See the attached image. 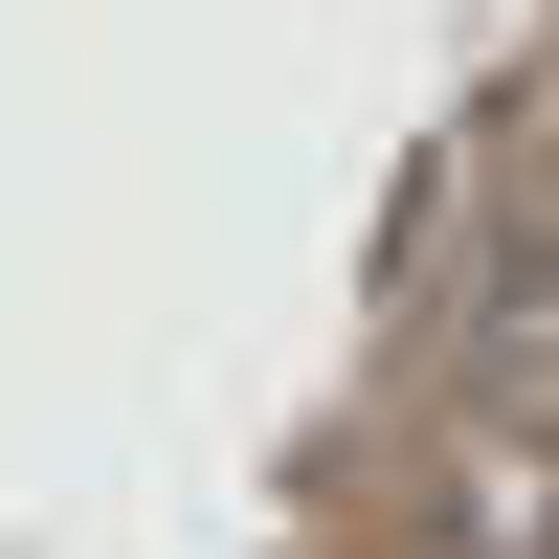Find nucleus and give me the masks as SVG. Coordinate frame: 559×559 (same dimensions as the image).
<instances>
[{
	"label": "nucleus",
	"instance_id": "obj_1",
	"mask_svg": "<svg viewBox=\"0 0 559 559\" xmlns=\"http://www.w3.org/2000/svg\"><path fill=\"white\" fill-rule=\"evenodd\" d=\"M426 559H559V426H537V403H471V426H448Z\"/></svg>",
	"mask_w": 559,
	"mask_h": 559
}]
</instances>
